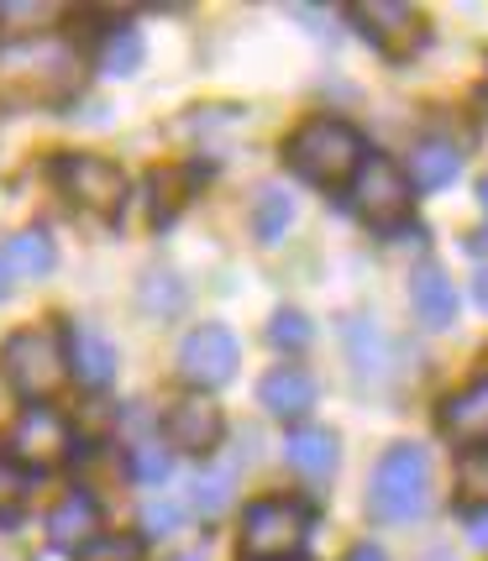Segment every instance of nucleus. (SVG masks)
<instances>
[{
	"mask_svg": "<svg viewBox=\"0 0 488 561\" xmlns=\"http://www.w3.org/2000/svg\"><path fill=\"white\" fill-rule=\"evenodd\" d=\"M79 53L58 37H26V43H11L0 48V90L16 100H32V105H64V100L79 90Z\"/></svg>",
	"mask_w": 488,
	"mask_h": 561,
	"instance_id": "f257e3e1",
	"label": "nucleus"
},
{
	"mask_svg": "<svg viewBox=\"0 0 488 561\" xmlns=\"http://www.w3.org/2000/svg\"><path fill=\"white\" fill-rule=\"evenodd\" d=\"M284 158L290 169L305 179V184H320V190H337L347 179H358V169L367 163V142L358 126L337 122V116H316L294 131L284 142Z\"/></svg>",
	"mask_w": 488,
	"mask_h": 561,
	"instance_id": "f03ea898",
	"label": "nucleus"
},
{
	"mask_svg": "<svg viewBox=\"0 0 488 561\" xmlns=\"http://www.w3.org/2000/svg\"><path fill=\"white\" fill-rule=\"evenodd\" d=\"M0 378H5V389L32 399V404L53 399L64 389V378H69V352L58 342V331L26 325L16 336H5V346H0Z\"/></svg>",
	"mask_w": 488,
	"mask_h": 561,
	"instance_id": "7ed1b4c3",
	"label": "nucleus"
},
{
	"mask_svg": "<svg viewBox=\"0 0 488 561\" xmlns=\"http://www.w3.org/2000/svg\"><path fill=\"white\" fill-rule=\"evenodd\" d=\"M367 510L389 525L420 519L431 510V457L420 446H394L389 457L373 472V489H367Z\"/></svg>",
	"mask_w": 488,
	"mask_h": 561,
	"instance_id": "20e7f679",
	"label": "nucleus"
},
{
	"mask_svg": "<svg viewBox=\"0 0 488 561\" xmlns=\"http://www.w3.org/2000/svg\"><path fill=\"white\" fill-rule=\"evenodd\" d=\"M352 205H358V216L367 226L399 231L405 220L416 216V184L389 158H367L363 169H358V179H352Z\"/></svg>",
	"mask_w": 488,
	"mask_h": 561,
	"instance_id": "39448f33",
	"label": "nucleus"
},
{
	"mask_svg": "<svg viewBox=\"0 0 488 561\" xmlns=\"http://www.w3.org/2000/svg\"><path fill=\"white\" fill-rule=\"evenodd\" d=\"M310 540V514L290 499H263L242 519V557L252 561H284Z\"/></svg>",
	"mask_w": 488,
	"mask_h": 561,
	"instance_id": "423d86ee",
	"label": "nucleus"
},
{
	"mask_svg": "<svg viewBox=\"0 0 488 561\" xmlns=\"http://www.w3.org/2000/svg\"><path fill=\"white\" fill-rule=\"evenodd\" d=\"M58 184H64V195L79 205V210H90L100 220H116L126 205V173L111 163V158H95V152H69L64 163H58Z\"/></svg>",
	"mask_w": 488,
	"mask_h": 561,
	"instance_id": "0eeeda50",
	"label": "nucleus"
},
{
	"mask_svg": "<svg viewBox=\"0 0 488 561\" xmlns=\"http://www.w3.org/2000/svg\"><path fill=\"white\" fill-rule=\"evenodd\" d=\"M352 22L363 26V37L384 58H410L425 48V16L416 5H399V0H363L352 5Z\"/></svg>",
	"mask_w": 488,
	"mask_h": 561,
	"instance_id": "6e6552de",
	"label": "nucleus"
},
{
	"mask_svg": "<svg viewBox=\"0 0 488 561\" xmlns=\"http://www.w3.org/2000/svg\"><path fill=\"white\" fill-rule=\"evenodd\" d=\"M237 363H242V346L226 325H195L184 346H179V373L195 383L200 393L205 389H220L237 378Z\"/></svg>",
	"mask_w": 488,
	"mask_h": 561,
	"instance_id": "1a4fd4ad",
	"label": "nucleus"
},
{
	"mask_svg": "<svg viewBox=\"0 0 488 561\" xmlns=\"http://www.w3.org/2000/svg\"><path fill=\"white\" fill-rule=\"evenodd\" d=\"M163 436H169V446L190 451V457H211L220 446V436H226V415H220L216 399L184 393V399H173L169 415H163Z\"/></svg>",
	"mask_w": 488,
	"mask_h": 561,
	"instance_id": "9d476101",
	"label": "nucleus"
},
{
	"mask_svg": "<svg viewBox=\"0 0 488 561\" xmlns=\"http://www.w3.org/2000/svg\"><path fill=\"white\" fill-rule=\"evenodd\" d=\"M11 446H16V462L22 467H53L69 457V425L64 415H53L48 404H32L22 420H16V431H11Z\"/></svg>",
	"mask_w": 488,
	"mask_h": 561,
	"instance_id": "9b49d317",
	"label": "nucleus"
},
{
	"mask_svg": "<svg viewBox=\"0 0 488 561\" xmlns=\"http://www.w3.org/2000/svg\"><path fill=\"white\" fill-rule=\"evenodd\" d=\"M441 436H452L457 446H467V451L488 446V378L457 389L441 404Z\"/></svg>",
	"mask_w": 488,
	"mask_h": 561,
	"instance_id": "f8f14e48",
	"label": "nucleus"
},
{
	"mask_svg": "<svg viewBox=\"0 0 488 561\" xmlns=\"http://www.w3.org/2000/svg\"><path fill=\"white\" fill-rule=\"evenodd\" d=\"M69 373L84 389H105L116 378V346H111V336L79 320L69 331Z\"/></svg>",
	"mask_w": 488,
	"mask_h": 561,
	"instance_id": "ddd939ff",
	"label": "nucleus"
},
{
	"mask_svg": "<svg viewBox=\"0 0 488 561\" xmlns=\"http://www.w3.org/2000/svg\"><path fill=\"white\" fill-rule=\"evenodd\" d=\"M258 399H263V410L279 420H299L310 415V404H316V378L305 373V367H273L269 378L258 383Z\"/></svg>",
	"mask_w": 488,
	"mask_h": 561,
	"instance_id": "4468645a",
	"label": "nucleus"
},
{
	"mask_svg": "<svg viewBox=\"0 0 488 561\" xmlns=\"http://www.w3.org/2000/svg\"><path fill=\"white\" fill-rule=\"evenodd\" d=\"M410 305H416V320L425 331H446L452 320H457V289H452V278L441 268H416L410 278Z\"/></svg>",
	"mask_w": 488,
	"mask_h": 561,
	"instance_id": "2eb2a0df",
	"label": "nucleus"
},
{
	"mask_svg": "<svg viewBox=\"0 0 488 561\" xmlns=\"http://www.w3.org/2000/svg\"><path fill=\"white\" fill-rule=\"evenodd\" d=\"M95 536H100V510L90 493H69V499L48 514V540L58 551H73V557H79Z\"/></svg>",
	"mask_w": 488,
	"mask_h": 561,
	"instance_id": "dca6fc26",
	"label": "nucleus"
},
{
	"mask_svg": "<svg viewBox=\"0 0 488 561\" xmlns=\"http://www.w3.org/2000/svg\"><path fill=\"white\" fill-rule=\"evenodd\" d=\"M284 457H290V467L305 472V478H331V472H337V436L320 431V425H299V431H290Z\"/></svg>",
	"mask_w": 488,
	"mask_h": 561,
	"instance_id": "f3484780",
	"label": "nucleus"
},
{
	"mask_svg": "<svg viewBox=\"0 0 488 561\" xmlns=\"http://www.w3.org/2000/svg\"><path fill=\"white\" fill-rule=\"evenodd\" d=\"M0 257H5L11 278H48L53 263H58V252H53V237L43 231V226H32V231H16L11 242L0 247Z\"/></svg>",
	"mask_w": 488,
	"mask_h": 561,
	"instance_id": "a211bd4d",
	"label": "nucleus"
},
{
	"mask_svg": "<svg viewBox=\"0 0 488 561\" xmlns=\"http://www.w3.org/2000/svg\"><path fill=\"white\" fill-rule=\"evenodd\" d=\"M195 184H200V169H158V173H152V179H147V195H152V220H158V226H169V220L190 205Z\"/></svg>",
	"mask_w": 488,
	"mask_h": 561,
	"instance_id": "6ab92c4d",
	"label": "nucleus"
},
{
	"mask_svg": "<svg viewBox=\"0 0 488 561\" xmlns=\"http://www.w3.org/2000/svg\"><path fill=\"white\" fill-rule=\"evenodd\" d=\"M463 169V152L446 142H420L416 158H410V184L416 190H441V184H452Z\"/></svg>",
	"mask_w": 488,
	"mask_h": 561,
	"instance_id": "aec40b11",
	"label": "nucleus"
},
{
	"mask_svg": "<svg viewBox=\"0 0 488 561\" xmlns=\"http://www.w3.org/2000/svg\"><path fill=\"white\" fill-rule=\"evenodd\" d=\"M290 220H294L290 190H284V184H263L258 199H252V231H258V242L273 247L284 231H290Z\"/></svg>",
	"mask_w": 488,
	"mask_h": 561,
	"instance_id": "412c9836",
	"label": "nucleus"
},
{
	"mask_svg": "<svg viewBox=\"0 0 488 561\" xmlns=\"http://www.w3.org/2000/svg\"><path fill=\"white\" fill-rule=\"evenodd\" d=\"M32 483H37V478H32V467H22L16 457H0V519H5V525L26 510Z\"/></svg>",
	"mask_w": 488,
	"mask_h": 561,
	"instance_id": "4be33fe9",
	"label": "nucleus"
},
{
	"mask_svg": "<svg viewBox=\"0 0 488 561\" xmlns=\"http://www.w3.org/2000/svg\"><path fill=\"white\" fill-rule=\"evenodd\" d=\"M100 69L105 73H137L143 69V32H132V26L111 32V37H105V53H100Z\"/></svg>",
	"mask_w": 488,
	"mask_h": 561,
	"instance_id": "5701e85b",
	"label": "nucleus"
},
{
	"mask_svg": "<svg viewBox=\"0 0 488 561\" xmlns=\"http://www.w3.org/2000/svg\"><path fill=\"white\" fill-rule=\"evenodd\" d=\"M126 467H132L137 483H152V489H158V483L173 472V457L163 451V440H137V446L126 451Z\"/></svg>",
	"mask_w": 488,
	"mask_h": 561,
	"instance_id": "b1692460",
	"label": "nucleus"
},
{
	"mask_svg": "<svg viewBox=\"0 0 488 561\" xmlns=\"http://www.w3.org/2000/svg\"><path fill=\"white\" fill-rule=\"evenodd\" d=\"M226 504H231V467H211V472H200L195 478V510L205 514V519H216Z\"/></svg>",
	"mask_w": 488,
	"mask_h": 561,
	"instance_id": "393cba45",
	"label": "nucleus"
},
{
	"mask_svg": "<svg viewBox=\"0 0 488 561\" xmlns=\"http://www.w3.org/2000/svg\"><path fill=\"white\" fill-rule=\"evenodd\" d=\"M79 561H143V540H132V536H95L84 551H79Z\"/></svg>",
	"mask_w": 488,
	"mask_h": 561,
	"instance_id": "a878e982",
	"label": "nucleus"
},
{
	"mask_svg": "<svg viewBox=\"0 0 488 561\" xmlns=\"http://www.w3.org/2000/svg\"><path fill=\"white\" fill-rule=\"evenodd\" d=\"M269 342L273 346H294V352H299V346L310 342V320L299 316V310H279V316L269 320Z\"/></svg>",
	"mask_w": 488,
	"mask_h": 561,
	"instance_id": "bb28decb",
	"label": "nucleus"
},
{
	"mask_svg": "<svg viewBox=\"0 0 488 561\" xmlns=\"http://www.w3.org/2000/svg\"><path fill=\"white\" fill-rule=\"evenodd\" d=\"M184 525V510L173 504V499H147L143 504V530L147 536H173Z\"/></svg>",
	"mask_w": 488,
	"mask_h": 561,
	"instance_id": "cd10ccee",
	"label": "nucleus"
},
{
	"mask_svg": "<svg viewBox=\"0 0 488 561\" xmlns=\"http://www.w3.org/2000/svg\"><path fill=\"white\" fill-rule=\"evenodd\" d=\"M463 489L467 493H488V457H484V446H478V457H467V462H463Z\"/></svg>",
	"mask_w": 488,
	"mask_h": 561,
	"instance_id": "c85d7f7f",
	"label": "nucleus"
},
{
	"mask_svg": "<svg viewBox=\"0 0 488 561\" xmlns=\"http://www.w3.org/2000/svg\"><path fill=\"white\" fill-rule=\"evenodd\" d=\"M463 530H467V546L488 551V504L484 510H463Z\"/></svg>",
	"mask_w": 488,
	"mask_h": 561,
	"instance_id": "c756f323",
	"label": "nucleus"
},
{
	"mask_svg": "<svg viewBox=\"0 0 488 561\" xmlns=\"http://www.w3.org/2000/svg\"><path fill=\"white\" fill-rule=\"evenodd\" d=\"M347 561H389V557H384L378 546H358V551H352V557H347Z\"/></svg>",
	"mask_w": 488,
	"mask_h": 561,
	"instance_id": "7c9ffc66",
	"label": "nucleus"
},
{
	"mask_svg": "<svg viewBox=\"0 0 488 561\" xmlns=\"http://www.w3.org/2000/svg\"><path fill=\"white\" fill-rule=\"evenodd\" d=\"M473 294H478V305H484V316H488V273H478V284H473Z\"/></svg>",
	"mask_w": 488,
	"mask_h": 561,
	"instance_id": "2f4dec72",
	"label": "nucleus"
},
{
	"mask_svg": "<svg viewBox=\"0 0 488 561\" xmlns=\"http://www.w3.org/2000/svg\"><path fill=\"white\" fill-rule=\"evenodd\" d=\"M11 284H16V278H11V268H5V257H0V299L11 294Z\"/></svg>",
	"mask_w": 488,
	"mask_h": 561,
	"instance_id": "473e14b6",
	"label": "nucleus"
},
{
	"mask_svg": "<svg viewBox=\"0 0 488 561\" xmlns=\"http://www.w3.org/2000/svg\"><path fill=\"white\" fill-rule=\"evenodd\" d=\"M173 561H205V557H200V551H184V557H173Z\"/></svg>",
	"mask_w": 488,
	"mask_h": 561,
	"instance_id": "72a5a7b5",
	"label": "nucleus"
},
{
	"mask_svg": "<svg viewBox=\"0 0 488 561\" xmlns=\"http://www.w3.org/2000/svg\"><path fill=\"white\" fill-rule=\"evenodd\" d=\"M478 195H484V205H488V179H484V184H478Z\"/></svg>",
	"mask_w": 488,
	"mask_h": 561,
	"instance_id": "f704fd0d",
	"label": "nucleus"
},
{
	"mask_svg": "<svg viewBox=\"0 0 488 561\" xmlns=\"http://www.w3.org/2000/svg\"><path fill=\"white\" fill-rule=\"evenodd\" d=\"M0 16H5V5H0Z\"/></svg>",
	"mask_w": 488,
	"mask_h": 561,
	"instance_id": "c9c22d12",
	"label": "nucleus"
},
{
	"mask_svg": "<svg viewBox=\"0 0 488 561\" xmlns=\"http://www.w3.org/2000/svg\"><path fill=\"white\" fill-rule=\"evenodd\" d=\"M284 561H294V557H284Z\"/></svg>",
	"mask_w": 488,
	"mask_h": 561,
	"instance_id": "e433bc0d",
	"label": "nucleus"
}]
</instances>
